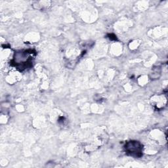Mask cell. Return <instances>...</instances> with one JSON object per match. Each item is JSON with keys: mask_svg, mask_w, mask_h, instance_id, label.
Here are the masks:
<instances>
[{"mask_svg": "<svg viewBox=\"0 0 168 168\" xmlns=\"http://www.w3.org/2000/svg\"><path fill=\"white\" fill-rule=\"evenodd\" d=\"M124 149L127 154L133 157L141 158L143 156V145L139 141H127L125 144Z\"/></svg>", "mask_w": 168, "mask_h": 168, "instance_id": "obj_1", "label": "cell"}, {"mask_svg": "<svg viewBox=\"0 0 168 168\" xmlns=\"http://www.w3.org/2000/svg\"><path fill=\"white\" fill-rule=\"evenodd\" d=\"M109 36H111V38H110V39H112V38H113V37H112V36H111V34H110V35H109ZM113 36L114 37V40H116V36L115 35H114V34H113Z\"/></svg>", "mask_w": 168, "mask_h": 168, "instance_id": "obj_2", "label": "cell"}]
</instances>
